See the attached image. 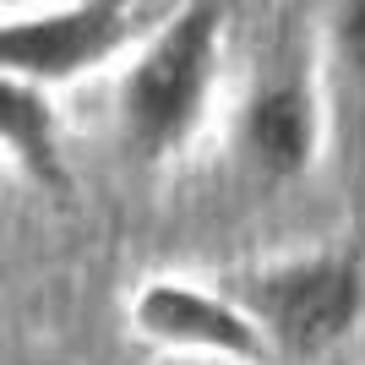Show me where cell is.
Listing matches in <instances>:
<instances>
[{"instance_id": "6da1fadb", "label": "cell", "mask_w": 365, "mask_h": 365, "mask_svg": "<svg viewBox=\"0 0 365 365\" xmlns=\"http://www.w3.org/2000/svg\"><path fill=\"white\" fill-rule=\"evenodd\" d=\"M218 61H224L218 0H185L120 71L115 120H120V142L142 164L175 158L202 131L218 88Z\"/></svg>"}, {"instance_id": "7a4b0ae2", "label": "cell", "mask_w": 365, "mask_h": 365, "mask_svg": "<svg viewBox=\"0 0 365 365\" xmlns=\"http://www.w3.org/2000/svg\"><path fill=\"white\" fill-rule=\"evenodd\" d=\"M224 289L251 311L273 360H322L360 327L365 278L354 257L317 251V257L267 262L251 273L224 278Z\"/></svg>"}, {"instance_id": "3957f363", "label": "cell", "mask_w": 365, "mask_h": 365, "mask_svg": "<svg viewBox=\"0 0 365 365\" xmlns=\"http://www.w3.org/2000/svg\"><path fill=\"white\" fill-rule=\"evenodd\" d=\"M137 0H49L0 16V71L38 88H71L131 44Z\"/></svg>"}, {"instance_id": "277c9868", "label": "cell", "mask_w": 365, "mask_h": 365, "mask_svg": "<svg viewBox=\"0 0 365 365\" xmlns=\"http://www.w3.org/2000/svg\"><path fill=\"white\" fill-rule=\"evenodd\" d=\"M125 322L142 344L164 354H197V360H224V365H273L262 327L224 289V278H213V284L180 278V273L142 278L131 305H125Z\"/></svg>"}, {"instance_id": "5b68a950", "label": "cell", "mask_w": 365, "mask_h": 365, "mask_svg": "<svg viewBox=\"0 0 365 365\" xmlns=\"http://www.w3.org/2000/svg\"><path fill=\"white\" fill-rule=\"evenodd\" d=\"M322 148V98L311 76H262L240 109V158L262 180H300Z\"/></svg>"}, {"instance_id": "8992f818", "label": "cell", "mask_w": 365, "mask_h": 365, "mask_svg": "<svg viewBox=\"0 0 365 365\" xmlns=\"http://www.w3.org/2000/svg\"><path fill=\"white\" fill-rule=\"evenodd\" d=\"M0 164H11L38 191H55V197L71 191V158H66L55 93L11 71H0Z\"/></svg>"}, {"instance_id": "52a82bcc", "label": "cell", "mask_w": 365, "mask_h": 365, "mask_svg": "<svg viewBox=\"0 0 365 365\" xmlns=\"http://www.w3.org/2000/svg\"><path fill=\"white\" fill-rule=\"evenodd\" d=\"M333 55L349 71V82L365 88V0H338L333 6Z\"/></svg>"}, {"instance_id": "ba28073f", "label": "cell", "mask_w": 365, "mask_h": 365, "mask_svg": "<svg viewBox=\"0 0 365 365\" xmlns=\"http://www.w3.org/2000/svg\"><path fill=\"white\" fill-rule=\"evenodd\" d=\"M0 365H33V360H22V354H0Z\"/></svg>"}]
</instances>
